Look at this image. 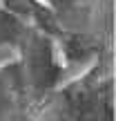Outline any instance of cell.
Segmentation results:
<instances>
[{"label":"cell","mask_w":116,"mask_h":121,"mask_svg":"<svg viewBox=\"0 0 116 121\" xmlns=\"http://www.w3.org/2000/svg\"><path fill=\"white\" fill-rule=\"evenodd\" d=\"M96 58L94 56H85V58H76L72 60V63H67L63 69H60V76H58V87H65V85H72V83L80 81L85 74L92 72V67H94Z\"/></svg>","instance_id":"1"},{"label":"cell","mask_w":116,"mask_h":121,"mask_svg":"<svg viewBox=\"0 0 116 121\" xmlns=\"http://www.w3.org/2000/svg\"><path fill=\"white\" fill-rule=\"evenodd\" d=\"M20 60H22L20 45L11 43V40H0V72L7 67H13Z\"/></svg>","instance_id":"2"}]
</instances>
